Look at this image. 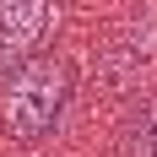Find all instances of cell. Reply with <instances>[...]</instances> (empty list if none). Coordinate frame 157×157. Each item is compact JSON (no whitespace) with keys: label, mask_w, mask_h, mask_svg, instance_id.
<instances>
[{"label":"cell","mask_w":157,"mask_h":157,"mask_svg":"<svg viewBox=\"0 0 157 157\" xmlns=\"http://www.w3.org/2000/svg\"><path fill=\"white\" fill-rule=\"evenodd\" d=\"M71 92H76V76H71V60L60 54H33L0 81V130L11 141L33 146L54 136L71 109Z\"/></svg>","instance_id":"obj_1"},{"label":"cell","mask_w":157,"mask_h":157,"mask_svg":"<svg viewBox=\"0 0 157 157\" xmlns=\"http://www.w3.org/2000/svg\"><path fill=\"white\" fill-rule=\"evenodd\" d=\"M54 6L49 0H0V60H22L49 33Z\"/></svg>","instance_id":"obj_2"},{"label":"cell","mask_w":157,"mask_h":157,"mask_svg":"<svg viewBox=\"0 0 157 157\" xmlns=\"http://www.w3.org/2000/svg\"><path fill=\"white\" fill-rule=\"evenodd\" d=\"M119 157H157V98H136L130 114L119 119Z\"/></svg>","instance_id":"obj_3"}]
</instances>
